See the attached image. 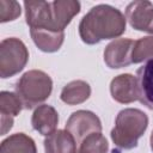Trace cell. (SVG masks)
Segmentation results:
<instances>
[{
  "label": "cell",
  "instance_id": "cell-1",
  "mask_svg": "<svg viewBox=\"0 0 153 153\" xmlns=\"http://www.w3.org/2000/svg\"><path fill=\"white\" fill-rule=\"evenodd\" d=\"M126 17L110 5H97L86 13L79 24V35L84 43L97 44L111 39L126 31Z\"/></svg>",
  "mask_w": 153,
  "mask_h": 153
},
{
  "label": "cell",
  "instance_id": "cell-2",
  "mask_svg": "<svg viewBox=\"0 0 153 153\" xmlns=\"http://www.w3.org/2000/svg\"><path fill=\"white\" fill-rule=\"evenodd\" d=\"M147 126L148 117L143 111L133 108L121 110L111 130V139L117 147L131 149L137 146V140L143 135Z\"/></svg>",
  "mask_w": 153,
  "mask_h": 153
},
{
  "label": "cell",
  "instance_id": "cell-3",
  "mask_svg": "<svg viewBox=\"0 0 153 153\" xmlns=\"http://www.w3.org/2000/svg\"><path fill=\"white\" fill-rule=\"evenodd\" d=\"M53 90L51 78L43 71L32 69L24 73L16 84V93L25 109L43 103Z\"/></svg>",
  "mask_w": 153,
  "mask_h": 153
},
{
  "label": "cell",
  "instance_id": "cell-4",
  "mask_svg": "<svg viewBox=\"0 0 153 153\" xmlns=\"http://www.w3.org/2000/svg\"><path fill=\"white\" fill-rule=\"evenodd\" d=\"M29 60L26 45L16 37L5 38L0 43V76H13L23 71Z\"/></svg>",
  "mask_w": 153,
  "mask_h": 153
},
{
  "label": "cell",
  "instance_id": "cell-5",
  "mask_svg": "<svg viewBox=\"0 0 153 153\" xmlns=\"http://www.w3.org/2000/svg\"><path fill=\"white\" fill-rule=\"evenodd\" d=\"M66 130L72 134L76 145L92 133H102V123L96 114L87 110H78L71 115L66 123Z\"/></svg>",
  "mask_w": 153,
  "mask_h": 153
},
{
  "label": "cell",
  "instance_id": "cell-6",
  "mask_svg": "<svg viewBox=\"0 0 153 153\" xmlns=\"http://www.w3.org/2000/svg\"><path fill=\"white\" fill-rule=\"evenodd\" d=\"M126 19L130 26L153 35V4L149 1H133L126 8Z\"/></svg>",
  "mask_w": 153,
  "mask_h": 153
},
{
  "label": "cell",
  "instance_id": "cell-7",
  "mask_svg": "<svg viewBox=\"0 0 153 153\" xmlns=\"http://www.w3.org/2000/svg\"><path fill=\"white\" fill-rule=\"evenodd\" d=\"M134 41L129 38H117L106 45L104 61L110 68H122L131 63V50Z\"/></svg>",
  "mask_w": 153,
  "mask_h": 153
},
{
  "label": "cell",
  "instance_id": "cell-8",
  "mask_svg": "<svg viewBox=\"0 0 153 153\" xmlns=\"http://www.w3.org/2000/svg\"><path fill=\"white\" fill-rule=\"evenodd\" d=\"M26 23L31 29L54 31L51 26V6L47 1H25ZM56 32V31H55Z\"/></svg>",
  "mask_w": 153,
  "mask_h": 153
},
{
  "label": "cell",
  "instance_id": "cell-9",
  "mask_svg": "<svg viewBox=\"0 0 153 153\" xmlns=\"http://www.w3.org/2000/svg\"><path fill=\"white\" fill-rule=\"evenodd\" d=\"M111 97L122 104H129L139 99L136 78L131 74H120L111 80L110 84Z\"/></svg>",
  "mask_w": 153,
  "mask_h": 153
},
{
  "label": "cell",
  "instance_id": "cell-10",
  "mask_svg": "<svg viewBox=\"0 0 153 153\" xmlns=\"http://www.w3.org/2000/svg\"><path fill=\"white\" fill-rule=\"evenodd\" d=\"M51 26L56 32H63L74 16L80 11V2L75 0H56L50 2Z\"/></svg>",
  "mask_w": 153,
  "mask_h": 153
},
{
  "label": "cell",
  "instance_id": "cell-11",
  "mask_svg": "<svg viewBox=\"0 0 153 153\" xmlns=\"http://www.w3.org/2000/svg\"><path fill=\"white\" fill-rule=\"evenodd\" d=\"M139 100L153 110V57L148 59L136 72Z\"/></svg>",
  "mask_w": 153,
  "mask_h": 153
},
{
  "label": "cell",
  "instance_id": "cell-12",
  "mask_svg": "<svg viewBox=\"0 0 153 153\" xmlns=\"http://www.w3.org/2000/svg\"><path fill=\"white\" fill-rule=\"evenodd\" d=\"M23 103L17 93L2 91L0 93V114H1V135H5L13 126V117L19 115Z\"/></svg>",
  "mask_w": 153,
  "mask_h": 153
},
{
  "label": "cell",
  "instance_id": "cell-13",
  "mask_svg": "<svg viewBox=\"0 0 153 153\" xmlns=\"http://www.w3.org/2000/svg\"><path fill=\"white\" fill-rule=\"evenodd\" d=\"M59 123V115L57 111L51 106L47 104L38 105L31 118V124L35 130H37L42 135H50L53 131H55L56 126Z\"/></svg>",
  "mask_w": 153,
  "mask_h": 153
},
{
  "label": "cell",
  "instance_id": "cell-14",
  "mask_svg": "<svg viewBox=\"0 0 153 153\" xmlns=\"http://www.w3.org/2000/svg\"><path fill=\"white\" fill-rule=\"evenodd\" d=\"M45 153H76L78 145L67 130H55L44 140Z\"/></svg>",
  "mask_w": 153,
  "mask_h": 153
},
{
  "label": "cell",
  "instance_id": "cell-15",
  "mask_svg": "<svg viewBox=\"0 0 153 153\" xmlns=\"http://www.w3.org/2000/svg\"><path fill=\"white\" fill-rule=\"evenodd\" d=\"M32 41L37 45V48L44 53H54L57 51L65 39V32H55L49 30H39L31 29L30 30Z\"/></svg>",
  "mask_w": 153,
  "mask_h": 153
},
{
  "label": "cell",
  "instance_id": "cell-16",
  "mask_svg": "<svg viewBox=\"0 0 153 153\" xmlns=\"http://www.w3.org/2000/svg\"><path fill=\"white\" fill-rule=\"evenodd\" d=\"M0 153H37V149L30 136L24 133H16L1 142Z\"/></svg>",
  "mask_w": 153,
  "mask_h": 153
},
{
  "label": "cell",
  "instance_id": "cell-17",
  "mask_svg": "<svg viewBox=\"0 0 153 153\" xmlns=\"http://www.w3.org/2000/svg\"><path fill=\"white\" fill-rule=\"evenodd\" d=\"M91 94L90 85L84 80H74L67 84L61 91V100L68 105H76L88 99Z\"/></svg>",
  "mask_w": 153,
  "mask_h": 153
},
{
  "label": "cell",
  "instance_id": "cell-18",
  "mask_svg": "<svg viewBox=\"0 0 153 153\" xmlns=\"http://www.w3.org/2000/svg\"><path fill=\"white\" fill-rule=\"evenodd\" d=\"M76 153H108L109 143L102 133L87 135L78 146Z\"/></svg>",
  "mask_w": 153,
  "mask_h": 153
},
{
  "label": "cell",
  "instance_id": "cell-19",
  "mask_svg": "<svg viewBox=\"0 0 153 153\" xmlns=\"http://www.w3.org/2000/svg\"><path fill=\"white\" fill-rule=\"evenodd\" d=\"M153 57V36L142 37L134 41L131 50V63H140Z\"/></svg>",
  "mask_w": 153,
  "mask_h": 153
},
{
  "label": "cell",
  "instance_id": "cell-20",
  "mask_svg": "<svg viewBox=\"0 0 153 153\" xmlns=\"http://www.w3.org/2000/svg\"><path fill=\"white\" fill-rule=\"evenodd\" d=\"M20 16V5L17 1H0V22L6 23L14 20Z\"/></svg>",
  "mask_w": 153,
  "mask_h": 153
},
{
  "label": "cell",
  "instance_id": "cell-21",
  "mask_svg": "<svg viewBox=\"0 0 153 153\" xmlns=\"http://www.w3.org/2000/svg\"><path fill=\"white\" fill-rule=\"evenodd\" d=\"M151 148H152V151H153V131H152V134H151Z\"/></svg>",
  "mask_w": 153,
  "mask_h": 153
}]
</instances>
